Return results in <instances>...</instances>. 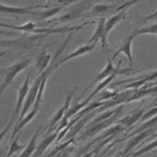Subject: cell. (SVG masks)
Instances as JSON below:
<instances>
[{
    "label": "cell",
    "mask_w": 157,
    "mask_h": 157,
    "mask_svg": "<svg viewBox=\"0 0 157 157\" xmlns=\"http://www.w3.org/2000/svg\"><path fill=\"white\" fill-rule=\"evenodd\" d=\"M31 62H32L31 58L26 57L18 62H16L13 65L9 66V67L6 69L0 70V74H3L4 75L3 81L1 84H0V97H1V94L4 93V90L7 89V86L13 82L14 78L17 77L23 70H25L28 66L31 64Z\"/></svg>",
    "instance_id": "cell-1"
},
{
    "label": "cell",
    "mask_w": 157,
    "mask_h": 157,
    "mask_svg": "<svg viewBox=\"0 0 157 157\" xmlns=\"http://www.w3.org/2000/svg\"><path fill=\"white\" fill-rule=\"evenodd\" d=\"M50 76H47L44 78L43 82H41V86H40V89H39V93H38V96L36 98V101L34 102V105H33V107L32 109L29 111L28 113H26V115L22 118V121L18 122L17 124L15 125V128L12 132V135H11V141L15 138V135L18 133V132L21 130L23 127H25L29 122L31 121H33V118L36 117V114L38 113V111L40 109V105H41V101H42L43 98V94H44V90H45V88H46V85H47V81Z\"/></svg>",
    "instance_id": "cell-2"
},
{
    "label": "cell",
    "mask_w": 157,
    "mask_h": 157,
    "mask_svg": "<svg viewBox=\"0 0 157 157\" xmlns=\"http://www.w3.org/2000/svg\"><path fill=\"white\" fill-rule=\"evenodd\" d=\"M39 8H45V4L42 5H33V6H27V7H20V6H10L5 5V4L0 3V13L4 14H10V15H39L40 12H36L35 9Z\"/></svg>",
    "instance_id": "cell-3"
},
{
    "label": "cell",
    "mask_w": 157,
    "mask_h": 157,
    "mask_svg": "<svg viewBox=\"0 0 157 157\" xmlns=\"http://www.w3.org/2000/svg\"><path fill=\"white\" fill-rule=\"evenodd\" d=\"M121 60H119V63H118V65L115 67V70H114V72L111 74V75L109 76V77H107L106 78H105L104 81H101V82H100V84H98V86H97V88L94 89V90H93V93L90 94V96L86 98V101L88 102L89 104V101L92 100V98L96 96V94H98V93H100L101 90H102V89H105V86L109 85V84H110L111 82H113V78L117 77V75H122V74H127V73H129V72H132V71H134L133 69H131V68H127V69H121Z\"/></svg>",
    "instance_id": "cell-4"
},
{
    "label": "cell",
    "mask_w": 157,
    "mask_h": 157,
    "mask_svg": "<svg viewBox=\"0 0 157 157\" xmlns=\"http://www.w3.org/2000/svg\"><path fill=\"white\" fill-rule=\"evenodd\" d=\"M105 17H101L98 19V26L94 30V34L89 40V43L93 42H98L100 41L101 45V51H109V41L105 36Z\"/></svg>",
    "instance_id": "cell-5"
},
{
    "label": "cell",
    "mask_w": 157,
    "mask_h": 157,
    "mask_svg": "<svg viewBox=\"0 0 157 157\" xmlns=\"http://www.w3.org/2000/svg\"><path fill=\"white\" fill-rule=\"evenodd\" d=\"M30 78H31V71L28 72L27 76L25 78V81L23 82V84L21 85V86L18 90V98H17V104H16L14 113H12L15 117V115H19L20 113H21L22 106L24 101H25L27 94L29 93V90H30V86H29V82H30Z\"/></svg>",
    "instance_id": "cell-6"
},
{
    "label": "cell",
    "mask_w": 157,
    "mask_h": 157,
    "mask_svg": "<svg viewBox=\"0 0 157 157\" xmlns=\"http://www.w3.org/2000/svg\"><path fill=\"white\" fill-rule=\"evenodd\" d=\"M135 35L133 34V32L131 33L129 36H127L126 38L124 39V41L122 42V44L121 45V47L119 49L114 53V55L111 57V60H114L115 58H117L118 55H121V54H123L126 58L127 60H128L129 64H133V56H132V42H133V40L135 38Z\"/></svg>",
    "instance_id": "cell-7"
},
{
    "label": "cell",
    "mask_w": 157,
    "mask_h": 157,
    "mask_svg": "<svg viewBox=\"0 0 157 157\" xmlns=\"http://www.w3.org/2000/svg\"><path fill=\"white\" fill-rule=\"evenodd\" d=\"M98 42H93V43H88L86 45H84V46H82L80 48H78L77 50H75L74 52L70 53L69 55L65 56L64 58H62V59H60L59 61H58V68L60 67L61 65H63L65 63H67V62H69L70 60H73L75 59V58H78V57H81V56H84L86 55V54H88L90 52H92L94 48H96Z\"/></svg>",
    "instance_id": "cell-8"
},
{
    "label": "cell",
    "mask_w": 157,
    "mask_h": 157,
    "mask_svg": "<svg viewBox=\"0 0 157 157\" xmlns=\"http://www.w3.org/2000/svg\"><path fill=\"white\" fill-rule=\"evenodd\" d=\"M77 89H78V86H75V88H74L73 90L67 92L68 94H67V98H66V101H65L64 105L62 106L61 109L57 111L56 114L54 115V117H52V119H51L50 124H49V126H50V129H53L54 128V125H56L57 122L60 121V119L63 118L65 115H66V113H67V111L70 109V105H71V100H72V98H73V94H75Z\"/></svg>",
    "instance_id": "cell-9"
},
{
    "label": "cell",
    "mask_w": 157,
    "mask_h": 157,
    "mask_svg": "<svg viewBox=\"0 0 157 157\" xmlns=\"http://www.w3.org/2000/svg\"><path fill=\"white\" fill-rule=\"evenodd\" d=\"M114 9V6L113 5H105V4H98V5H94L92 8L86 12L84 16H88V17H105L102 15H105L109 13Z\"/></svg>",
    "instance_id": "cell-10"
},
{
    "label": "cell",
    "mask_w": 157,
    "mask_h": 157,
    "mask_svg": "<svg viewBox=\"0 0 157 157\" xmlns=\"http://www.w3.org/2000/svg\"><path fill=\"white\" fill-rule=\"evenodd\" d=\"M57 137H58V133L56 131H54L52 134L46 136V137H45L42 141L39 143V145L37 146L36 150H35L34 157H39V156L42 155L45 152V150H46L47 148L50 146L54 141H55V139H57Z\"/></svg>",
    "instance_id": "cell-11"
},
{
    "label": "cell",
    "mask_w": 157,
    "mask_h": 157,
    "mask_svg": "<svg viewBox=\"0 0 157 157\" xmlns=\"http://www.w3.org/2000/svg\"><path fill=\"white\" fill-rule=\"evenodd\" d=\"M157 80V70H154L150 73H147L145 75H143L142 77L137 78V80L135 82H132L131 84L128 86H126V89H130V88H137V86H141L143 85H145L148 82H152Z\"/></svg>",
    "instance_id": "cell-12"
},
{
    "label": "cell",
    "mask_w": 157,
    "mask_h": 157,
    "mask_svg": "<svg viewBox=\"0 0 157 157\" xmlns=\"http://www.w3.org/2000/svg\"><path fill=\"white\" fill-rule=\"evenodd\" d=\"M52 60V55L47 52H42L40 53V55L38 56L36 60V69L38 70L39 74L43 73L45 70H47L49 65L51 63Z\"/></svg>",
    "instance_id": "cell-13"
},
{
    "label": "cell",
    "mask_w": 157,
    "mask_h": 157,
    "mask_svg": "<svg viewBox=\"0 0 157 157\" xmlns=\"http://www.w3.org/2000/svg\"><path fill=\"white\" fill-rule=\"evenodd\" d=\"M0 27L7 28V29H12L15 31H22V32H30L34 33L37 29V25L34 22H27L24 25H11V24H4L0 22Z\"/></svg>",
    "instance_id": "cell-14"
},
{
    "label": "cell",
    "mask_w": 157,
    "mask_h": 157,
    "mask_svg": "<svg viewBox=\"0 0 157 157\" xmlns=\"http://www.w3.org/2000/svg\"><path fill=\"white\" fill-rule=\"evenodd\" d=\"M114 70H115V67L113 64V60H111V59H107L106 66H105V69L102 70L101 72H100L96 76V78H94V80L93 82V84H94V82H98L104 81L105 78H106L107 77H109L111 74L114 72Z\"/></svg>",
    "instance_id": "cell-15"
},
{
    "label": "cell",
    "mask_w": 157,
    "mask_h": 157,
    "mask_svg": "<svg viewBox=\"0 0 157 157\" xmlns=\"http://www.w3.org/2000/svg\"><path fill=\"white\" fill-rule=\"evenodd\" d=\"M38 134H39V129H37L35 131L34 135H33L32 138L30 139V141L28 142L26 147L24 148L22 154L19 157H30L33 153H34L36 148H37V138H38Z\"/></svg>",
    "instance_id": "cell-16"
},
{
    "label": "cell",
    "mask_w": 157,
    "mask_h": 157,
    "mask_svg": "<svg viewBox=\"0 0 157 157\" xmlns=\"http://www.w3.org/2000/svg\"><path fill=\"white\" fill-rule=\"evenodd\" d=\"M150 134V131L149 130H146V131H142L141 133H140L139 135H137V136H135L134 138H132L130 141L127 143V145H126V147H125V149H124V151H123V154H125V153H128V152L130 151V150H132L133 148L137 145V144L139 143V142H141L142 140L146 137L147 135H149Z\"/></svg>",
    "instance_id": "cell-17"
},
{
    "label": "cell",
    "mask_w": 157,
    "mask_h": 157,
    "mask_svg": "<svg viewBox=\"0 0 157 157\" xmlns=\"http://www.w3.org/2000/svg\"><path fill=\"white\" fill-rule=\"evenodd\" d=\"M25 147H26L25 145H21V144H19V136H16L15 139H13L11 141L8 153L4 157H11L14 153H17V152H19V151L24 150V148Z\"/></svg>",
    "instance_id": "cell-18"
},
{
    "label": "cell",
    "mask_w": 157,
    "mask_h": 157,
    "mask_svg": "<svg viewBox=\"0 0 157 157\" xmlns=\"http://www.w3.org/2000/svg\"><path fill=\"white\" fill-rule=\"evenodd\" d=\"M133 34L135 36L138 35H145V34H151V35H156L157 36V23L153 24V25L145 26L143 28H140L138 30L133 31Z\"/></svg>",
    "instance_id": "cell-19"
},
{
    "label": "cell",
    "mask_w": 157,
    "mask_h": 157,
    "mask_svg": "<svg viewBox=\"0 0 157 157\" xmlns=\"http://www.w3.org/2000/svg\"><path fill=\"white\" fill-rule=\"evenodd\" d=\"M155 147H157V140H155L154 142H152L151 144H149V145H147L144 148H142V149L138 150L137 152H135V153L132 155V157H137V156L141 155V154H144V153H146V152H148L149 150H152Z\"/></svg>",
    "instance_id": "cell-20"
},
{
    "label": "cell",
    "mask_w": 157,
    "mask_h": 157,
    "mask_svg": "<svg viewBox=\"0 0 157 157\" xmlns=\"http://www.w3.org/2000/svg\"><path fill=\"white\" fill-rule=\"evenodd\" d=\"M14 115L12 114V117H11V118H10V121L7 123V125L4 127V128L0 131V143L2 142V140H3V138L5 137V135L7 134V132H8V130L10 129V127L12 126V124H13V121H14Z\"/></svg>",
    "instance_id": "cell-21"
},
{
    "label": "cell",
    "mask_w": 157,
    "mask_h": 157,
    "mask_svg": "<svg viewBox=\"0 0 157 157\" xmlns=\"http://www.w3.org/2000/svg\"><path fill=\"white\" fill-rule=\"evenodd\" d=\"M156 123H157V115H156V117H154L153 118H151L149 121H147V122L144 123V124H142L141 127H140V128H138L137 131H140V130H143V129H145V128H148V127L154 125V124H156Z\"/></svg>",
    "instance_id": "cell-22"
},
{
    "label": "cell",
    "mask_w": 157,
    "mask_h": 157,
    "mask_svg": "<svg viewBox=\"0 0 157 157\" xmlns=\"http://www.w3.org/2000/svg\"><path fill=\"white\" fill-rule=\"evenodd\" d=\"M157 19V10L154 11L153 13L150 14V15H147V16H144V17H140V20L143 22H146V21H150V20H155Z\"/></svg>",
    "instance_id": "cell-23"
},
{
    "label": "cell",
    "mask_w": 157,
    "mask_h": 157,
    "mask_svg": "<svg viewBox=\"0 0 157 157\" xmlns=\"http://www.w3.org/2000/svg\"><path fill=\"white\" fill-rule=\"evenodd\" d=\"M155 113H157V106H156V107H154V109H152L151 110L147 111V113L143 115V118H142V119L149 118V117H153V115H154Z\"/></svg>",
    "instance_id": "cell-24"
},
{
    "label": "cell",
    "mask_w": 157,
    "mask_h": 157,
    "mask_svg": "<svg viewBox=\"0 0 157 157\" xmlns=\"http://www.w3.org/2000/svg\"><path fill=\"white\" fill-rule=\"evenodd\" d=\"M0 35H10V36H15L16 33L13 32H10V31H3V30H0Z\"/></svg>",
    "instance_id": "cell-25"
},
{
    "label": "cell",
    "mask_w": 157,
    "mask_h": 157,
    "mask_svg": "<svg viewBox=\"0 0 157 157\" xmlns=\"http://www.w3.org/2000/svg\"><path fill=\"white\" fill-rule=\"evenodd\" d=\"M93 153H94V152H93V151H90V152H88V153H86V154H84V155H82L81 157H92Z\"/></svg>",
    "instance_id": "cell-26"
},
{
    "label": "cell",
    "mask_w": 157,
    "mask_h": 157,
    "mask_svg": "<svg viewBox=\"0 0 157 157\" xmlns=\"http://www.w3.org/2000/svg\"><path fill=\"white\" fill-rule=\"evenodd\" d=\"M5 54H6V52H5V51L0 53V60H1V59H2V58H3L4 56H5Z\"/></svg>",
    "instance_id": "cell-27"
},
{
    "label": "cell",
    "mask_w": 157,
    "mask_h": 157,
    "mask_svg": "<svg viewBox=\"0 0 157 157\" xmlns=\"http://www.w3.org/2000/svg\"><path fill=\"white\" fill-rule=\"evenodd\" d=\"M3 153H4V150L1 149V150H0V157H3Z\"/></svg>",
    "instance_id": "cell-28"
},
{
    "label": "cell",
    "mask_w": 157,
    "mask_h": 157,
    "mask_svg": "<svg viewBox=\"0 0 157 157\" xmlns=\"http://www.w3.org/2000/svg\"><path fill=\"white\" fill-rule=\"evenodd\" d=\"M81 156H82V154H81V153H80V154L78 153V154H77V155H76L75 157H81Z\"/></svg>",
    "instance_id": "cell-29"
},
{
    "label": "cell",
    "mask_w": 157,
    "mask_h": 157,
    "mask_svg": "<svg viewBox=\"0 0 157 157\" xmlns=\"http://www.w3.org/2000/svg\"><path fill=\"white\" fill-rule=\"evenodd\" d=\"M156 136H157V135H154V136H153V137H156ZM153 137H152V138H153Z\"/></svg>",
    "instance_id": "cell-30"
},
{
    "label": "cell",
    "mask_w": 157,
    "mask_h": 157,
    "mask_svg": "<svg viewBox=\"0 0 157 157\" xmlns=\"http://www.w3.org/2000/svg\"><path fill=\"white\" fill-rule=\"evenodd\" d=\"M156 105H157V104H156Z\"/></svg>",
    "instance_id": "cell-31"
}]
</instances>
